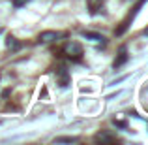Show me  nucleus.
Here are the masks:
<instances>
[{
    "mask_svg": "<svg viewBox=\"0 0 148 145\" xmlns=\"http://www.w3.org/2000/svg\"><path fill=\"white\" fill-rule=\"evenodd\" d=\"M6 45H8L10 49H13V51L21 47V44L17 42V38H13V36H8V40H6Z\"/></svg>",
    "mask_w": 148,
    "mask_h": 145,
    "instance_id": "nucleus-6",
    "label": "nucleus"
},
{
    "mask_svg": "<svg viewBox=\"0 0 148 145\" xmlns=\"http://www.w3.org/2000/svg\"><path fill=\"white\" fill-rule=\"evenodd\" d=\"M56 76H58V79H60L62 87H68L69 85V74H68V70H66L64 66H60V68L56 70Z\"/></svg>",
    "mask_w": 148,
    "mask_h": 145,
    "instance_id": "nucleus-4",
    "label": "nucleus"
},
{
    "mask_svg": "<svg viewBox=\"0 0 148 145\" xmlns=\"http://www.w3.org/2000/svg\"><path fill=\"white\" fill-rule=\"evenodd\" d=\"M145 36H148V28H145Z\"/></svg>",
    "mask_w": 148,
    "mask_h": 145,
    "instance_id": "nucleus-11",
    "label": "nucleus"
},
{
    "mask_svg": "<svg viewBox=\"0 0 148 145\" xmlns=\"http://www.w3.org/2000/svg\"><path fill=\"white\" fill-rule=\"evenodd\" d=\"M116 138H112V136H109V134H98L96 136V142H114Z\"/></svg>",
    "mask_w": 148,
    "mask_h": 145,
    "instance_id": "nucleus-7",
    "label": "nucleus"
},
{
    "mask_svg": "<svg viewBox=\"0 0 148 145\" xmlns=\"http://www.w3.org/2000/svg\"><path fill=\"white\" fill-rule=\"evenodd\" d=\"M114 126H120V128H126L127 124L124 123V121H114Z\"/></svg>",
    "mask_w": 148,
    "mask_h": 145,
    "instance_id": "nucleus-10",
    "label": "nucleus"
},
{
    "mask_svg": "<svg viewBox=\"0 0 148 145\" xmlns=\"http://www.w3.org/2000/svg\"><path fill=\"white\" fill-rule=\"evenodd\" d=\"M54 142L56 143H73V142H79V138H56Z\"/></svg>",
    "mask_w": 148,
    "mask_h": 145,
    "instance_id": "nucleus-8",
    "label": "nucleus"
},
{
    "mask_svg": "<svg viewBox=\"0 0 148 145\" xmlns=\"http://www.w3.org/2000/svg\"><path fill=\"white\" fill-rule=\"evenodd\" d=\"M130 60V55H127V51H126V47H122L120 49V53H118V57L114 58V62H112V68L114 70H118V68H122L126 62Z\"/></svg>",
    "mask_w": 148,
    "mask_h": 145,
    "instance_id": "nucleus-2",
    "label": "nucleus"
},
{
    "mask_svg": "<svg viewBox=\"0 0 148 145\" xmlns=\"http://www.w3.org/2000/svg\"><path fill=\"white\" fill-rule=\"evenodd\" d=\"M26 2H28V0H13L11 4H13V8H21L23 4H26Z\"/></svg>",
    "mask_w": 148,
    "mask_h": 145,
    "instance_id": "nucleus-9",
    "label": "nucleus"
},
{
    "mask_svg": "<svg viewBox=\"0 0 148 145\" xmlns=\"http://www.w3.org/2000/svg\"><path fill=\"white\" fill-rule=\"evenodd\" d=\"M2 32H4V30H2V28H0V34H2Z\"/></svg>",
    "mask_w": 148,
    "mask_h": 145,
    "instance_id": "nucleus-12",
    "label": "nucleus"
},
{
    "mask_svg": "<svg viewBox=\"0 0 148 145\" xmlns=\"http://www.w3.org/2000/svg\"><path fill=\"white\" fill-rule=\"evenodd\" d=\"M83 38H86V40H92V42H99V40H105L101 34L98 32H90V30H83Z\"/></svg>",
    "mask_w": 148,
    "mask_h": 145,
    "instance_id": "nucleus-5",
    "label": "nucleus"
},
{
    "mask_svg": "<svg viewBox=\"0 0 148 145\" xmlns=\"http://www.w3.org/2000/svg\"><path fill=\"white\" fill-rule=\"evenodd\" d=\"M64 55L68 58H71V60H81V57H83V45L77 44V42H68L64 45Z\"/></svg>",
    "mask_w": 148,
    "mask_h": 145,
    "instance_id": "nucleus-1",
    "label": "nucleus"
},
{
    "mask_svg": "<svg viewBox=\"0 0 148 145\" xmlns=\"http://www.w3.org/2000/svg\"><path fill=\"white\" fill-rule=\"evenodd\" d=\"M60 38V34L54 32V30H45V32L40 34V42H45V44H51V42H56Z\"/></svg>",
    "mask_w": 148,
    "mask_h": 145,
    "instance_id": "nucleus-3",
    "label": "nucleus"
}]
</instances>
